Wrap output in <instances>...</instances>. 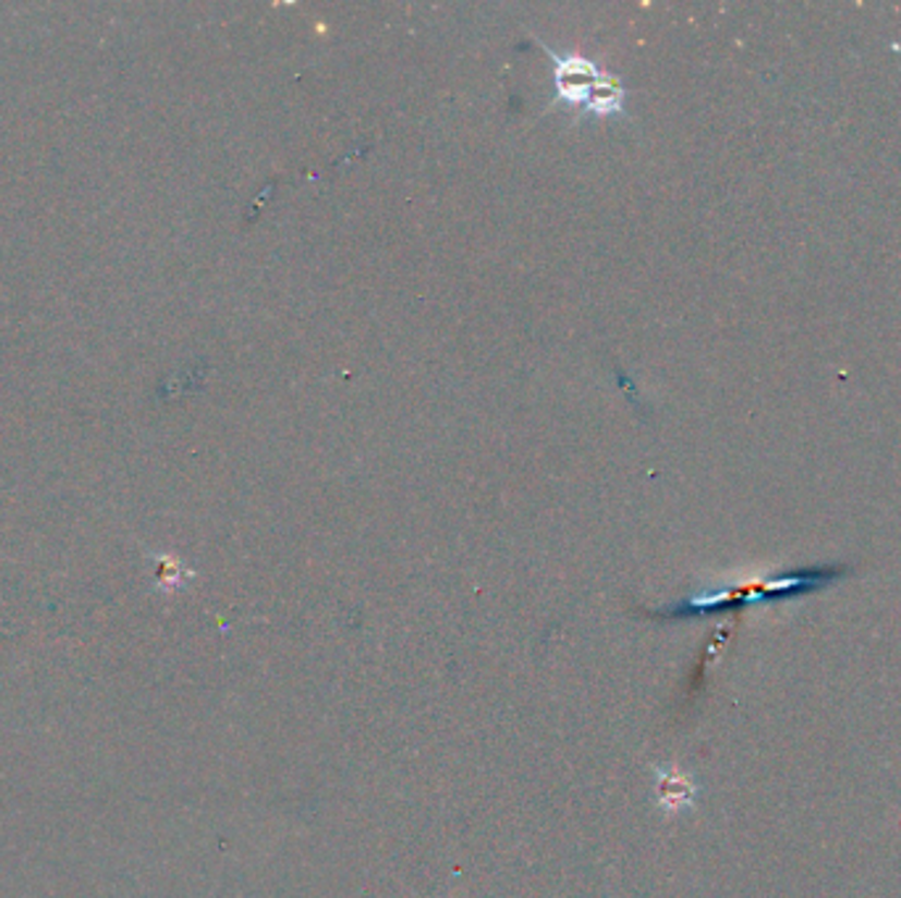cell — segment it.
Here are the masks:
<instances>
[{
    "label": "cell",
    "instance_id": "6da1fadb",
    "mask_svg": "<svg viewBox=\"0 0 901 898\" xmlns=\"http://www.w3.org/2000/svg\"><path fill=\"white\" fill-rule=\"evenodd\" d=\"M540 48L546 50V56L551 59V85L553 95L548 100V106H559V109H572L575 111V119L585 111V106L594 98L596 87L601 85L604 69L598 66L596 61L585 59V56L577 53H557L546 43L535 40Z\"/></svg>",
    "mask_w": 901,
    "mask_h": 898
},
{
    "label": "cell",
    "instance_id": "3957f363",
    "mask_svg": "<svg viewBox=\"0 0 901 898\" xmlns=\"http://www.w3.org/2000/svg\"><path fill=\"white\" fill-rule=\"evenodd\" d=\"M625 100H628V87L622 85L620 77H614V74L607 72V74H604L601 85L596 87L590 104L585 106L583 113H580L577 122H583V119H588V117H596V119L628 117Z\"/></svg>",
    "mask_w": 901,
    "mask_h": 898
},
{
    "label": "cell",
    "instance_id": "7a4b0ae2",
    "mask_svg": "<svg viewBox=\"0 0 901 898\" xmlns=\"http://www.w3.org/2000/svg\"><path fill=\"white\" fill-rule=\"evenodd\" d=\"M654 793H657V804L667 809L670 814L680 812V809L693 804V796H696V782L691 780V775L680 773L675 767H657L654 769Z\"/></svg>",
    "mask_w": 901,
    "mask_h": 898
}]
</instances>
